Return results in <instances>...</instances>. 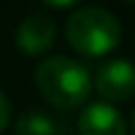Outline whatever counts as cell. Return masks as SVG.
<instances>
[{
    "label": "cell",
    "instance_id": "cell-1",
    "mask_svg": "<svg viewBox=\"0 0 135 135\" xmlns=\"http://www.w3.org/2000/svg\"><path fill=\"white\" fill-rule=\"evenodd\" d=\"M33 78L40 97L59 112L81 109V104H85L93 93L90 71L81 62L64 55L45 57L43 62H38Z\"/></svg>",
    "mask_w": 135,
    "mask_h": 135
},
{
    "label": "cell",
    "instance_id": "cell-2",
    "mask_svg": "<svg viewBox=\"0 0 135 135\" xmlns=\"http://www.w3.org/2000/svg\"><path fill=\"white\" fill-rule=\"evenodd\" d=\"M64 36L81 57H104L121 43V24L109 9L83 5L66 17Z\"/></svg>",
    "mask_w": 135,
    "mask_h": 135
},
{
    "label": "cell",
    "instance_id": "cell-3",
    "mask_svg": "<svg viewBox=\"0 0 135 135\" xmlns=\"http://www.w3.org/2000/svg\"><path fill=\"white\" fill-rule=\"evenodd\" d=\"M95 90L107 102H126L135 95V64L128 59H109L95 74Z\"/></svg>",
    "mask_w": 135,
    "mask_h": 135
},
{
    "label": "cell",
    "instance_id": "cell-4",
    "mask_svg": "<svg viewBox=\"0 0 135 135\" xmlns=\"http://www.w3.org/2000/svg\"><path fill=\"white\" fill-rule=\"evenodd\" d=\"M57 38V24L45 14H28L21 19L14 33L17 50L26 57H38L52 47Z\"/></svg>",
    "mask_w": 135,
    "mask_h": 135
},
{
    "label": "cell",
    "instance_id": "cell-5",
    "mask_svg": "<svg viewBox=\"0 0 135 135\" xmlns=\"http://www.w3.org/2000/svg\"><path fill=\"white\" fill-rule=\"evenodd\" d=\"M78 133L81 135H126L128 126L114 104L93 102L78 116Z\"/></svg>",
    "mask_w": 135,
    "mask_h": 135
},
{
    "label": "cell",
    "instance_id": "cell-6",
    "mask_svg": "<svg viewBox=\"0 0 135 135\" xmlns=\"http://www.w3.org/2000/svg\"><path fill=\"white\" fill-rule=\"evenodd\" d=\"M14 135H69V128L64 121H59L50 112L28 109L17 119Z\"/></svg>",
    "mask_w": 135,
    "mask_h": 135
},
{
    "label": "cell",
    "instance_id": "cell-7",
    "mask_svg": "<svg viewBox=\"0 0 135 135\" xmlns=\"http://www.w3.org/2000/svg\"><path fill=\"white\" fill-rule=\"evenodd\" d=\"M9 114H12V107H9V100L5 97V93L0 90V135L5 133L7 123H9Z\"/></svg>",
    "mask_w": 135,
    "mask_h": 135
},
{
    "label": "cell",
    "instance_id": "cell-8",
    "mask_svg": "<svg viewBox=\"0 0 135 135\" xmlns=\"http://www.w3.org/2000/svg\"><path fill=\"white\" fill-rule=\"evenodd\" d=\"M131 133L135 135V112H133V116H131Z\"/></svg>",
    "mask_w": 135,
    "mask_h": 135
}]
</instances>
